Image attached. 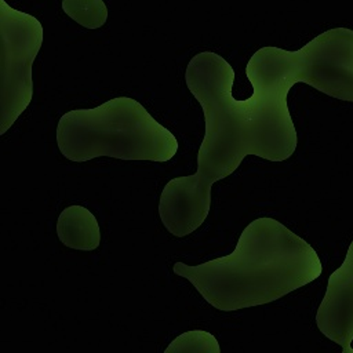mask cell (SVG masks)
<instances>
[{
  "mask_svg": "<svg viewBox=\"0 0 353 353\" xmlns=\"http://www.w3.org/2000/svg\"><path fill=\"white\" fill-rule=\"evenodd\" d=\"M313 47L310 40L298 51L273 46L256 50L245 66L254 94L243 101L232 95L234 70L225 58L204 51L189 61L185 81L203 108L205 134L197 171L171 179L161 190L159 215L171 234L183 237L203 225L212 185L233 174L245 156L284 161L294 154L298 134L287 95L296 83L314 88Z\"/></svg>",
  "mask_w": 353,
  "mask_h": 353,
  "instance_id": "cell-1",
  "label": "cell"
},
{
  "mask_svg": "<svg viewBox=\"0 0 353 353\" xmlns=\"http://www.w3.org/2000/svg\"><path fill=\"white\" fill-rule=\"evenodd\" d=\"M172 270L215 309L234 312L277 301L312 283L323 265L306 240L262 216L245 226L232 254L194 266L175 262Z\"/></svg>",
  "mask_w": 353,
  "mask_h": 353,
  "instance_id": "cell-2",
  "label": "cell"
},
{
  "mask_svg": "<svg viewBox=\"0 0 353 353\" xmlns=\"http://www.w3.org/2000/svg\"><path fill=\"white\" fill-rule=\"evenodd\" d=\"M55 135L61 153L77 163L101 156L163 163L178 150L174 134L130 97H116L92 109L66 112L58 121Z\"/></svg>",
  "mask_w": 353,
  "mask_h": 353,
  "instance_id": "cell-3",
  "label": "cell"
},
{
  "mask_svg": "<svg viewBox=\"0 0 353 353\" xmlns=\"http://www.w3.org/2000/svg\"><path fill=\"white\" fill-rule=\"evenodd\" d=\"M0 134L17 121L33 98L32 66L39 54L44 29L41 22L0 0Z\"/></svg>",
  "mask_w": 353,
  "mask_h": 353,
  "instance_id": "cell-4",
  "label": "cell"
},
{
  "mask_svg": "<svg viewBox=\"0 0 353 353\" xmlns=\"http://www.w3.org/2000/svg\"><path fill=\"white\" fill-rule=\"evenodd\" d=\"M316 325L342 352L353 353V240L342 265L328 277L316 313Z\"/></svg>",
  "mask_w": 353,
  "mask_h": 353,
  "instance_id": "cell-5",
  "label": "cell"
},
{
  "mask_svg": "<svg viewBox=\"0 0 353 353\" xmlns=\"http://www.w3.org/2000/svg\"><path fill=\"white\" fill-rule=\"evenodd\" d=\"M321 36L323 91L341 101L353 102V30L328 29Z\"/></svg>",
  "mask_w": 353,
  "mask_h": 353,
  "instance_id": "cell-6",
  "label": "cell"
},
{
  "mask_svg": "<svg viewBox=\"0 0 353 353\" xmlns=\"http://www.w3.org/2000/svg\"><path fill=\"white\" fill-rule=\"evenodd\" d=\"M57 234L62 244L73 250L91 251L101 243L99 223L83 205H69L58 216Z\"/></svg>",
  "mask_w": 353,
  "mask_h": 353,
  "instance_id": "cell-7",
  "label": "cell"
},
{
  "mask_svg": "<svg viewBox=\"0 0 353 353\" xmlns=\"http://www.w3.org/2000/svg\"><path fill=\"white\" fill-rule=\"evenodd\" d=\"M62 10L87 29H98L108 19V7L103 0H62Z\"/></svg>",
  "mask_w": 353,
  "mask_h": 353,
  "instance_id": "cell-8",
  "label": "cell"
},
{
  "mask_svg": "<svg viewBox=\"0 0 353 353\" xmlns=\"http://www.w3.org/2000/svg\"><path fill=\"white\" fill-rule=\"evenodd\" d=\"M221 346L216 338L203 330H193L176 336L165 353H219Z\"/></svg>",
  "mask_w": 353,
  "mask_h": 353,
  "instance_id": "cell-9",
  "label": "cell"
}]
</instances>
